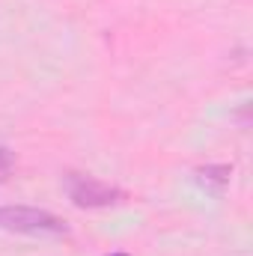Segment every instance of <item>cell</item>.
Here are the masks:
<instances>
[{"instance_id": "obj_1", "label": "cell", "mask_w": 253, "mask_h": 256, "mask_svg": "<svg viewBox=\"0 0 253 256\" xmlns=\"http://www.w3.org/2000/svg\"><path fill=\"white\" fill-rule=\"evenodd\" d=\"M0 230L21 232V236H66L68 226L57 214L30 206H3L0 208Z\"/></svg>"}, {"instance_id": "obj_2", "label": "cell", "mask_w": 253, "mask_h": 256, "mask_svg": "<svg viewBox=\"0 0 253 256\" xmlns=\"http://www.w3.org/2000/svg\"><path fill=\"white\" fill-rule=\"evenodd\" d=\"M66 191L68 200L78 206V208H108V206H116L122 200V191L96 179V176H84V173H68L66 176Z\"/></svg>"}, {"instance_id": "obj_3", "label": "cell", "mask_w": 253, "mask_h": 256, "mask_svg": "<svg viewBox=\"0 0 253 256\" xmlns=\"http://www.w3.org/2000/svg\"><path fill=\"white\" fill-rule=\"evenodd\" d=\"M12 164H15V158H12V152L0 146V179H3V176H6V173L12 170Z\"/></svg>"}, {"instance_id": "obj_4", "label": "cell", "mask_w": 253, "mask_h": 256, "mask_svg": "<svg viewBox=\"0 0 253 256\" xmlns=\"http://www.w3.org/2000/svg\"><path fill=\"white\" fill-rule=\"evenodd\" d=\"M116 256H126V254H116Z\"/></svg>"}]
</instances>
